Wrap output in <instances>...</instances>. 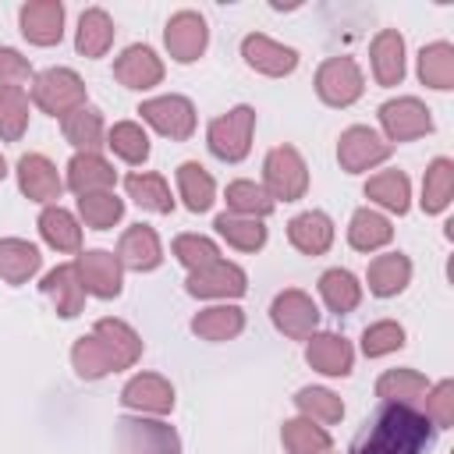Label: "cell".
Wrapping results in <instances>:
<instances>
[{
	"label": "cell",
	"instance_id": "obj_1",
	"mask_svg": "<svg viewBox=\"0 0 454 454\" xmlns=\"http://www.w3.org/2000/svg\"><path fill=\"white\" fill-rule=\"evenodd\" d=\"M433 443V422L401 401H383L365 429L355 436L351 454H422Z\"/></svg>",
	"mask_w": 454,
	"mask_h": 454
},
{
	"label": "cell",
	"instance_id": "obj_2",
	"mask_svg": "<svg viewBox=\"0 0 454 454\" xmlns=\"http://www.w3.org/2000/svg\"><path fill=\"white\" fill-rule=\"evenodd\" d=\"M32 99L43 114L67 117L71 110L85 106V82L71 67H46L32 78Z\"/></svg>",
	"mask_w": 454,
	"mask_h": 454
},
{
	"label": "cell",
	"instance_id": "obj_3",
	"mask_svg": "<svg viewBox=\"0 0 454 454\" xmlns=\"http://www.w3.org/2000/svg\"><path fill=\"white\" fill-rule=\"evenodd\" d=\"M117 450L121 454H181V436L174 426L156 422V419H135L121 415L117 419Z\"/></svg>",
	"mask_w": 454,
	"mask_h": 454
},
{
	"label": "cell",
	"instance_id": "obj_4",
	"mask_svg": "<svg viewBox=\"0 0 454 454\" xmlns=\"http://www.w3.org/2000/svg\"><path fill=\"white\" fill-rule=\"evenodd\" d=\"M252 128H255V110L252 106H234L231 114L216 117L206 131L209 138V153L223 163H238L248 156V145H252Z\"/></svg>",
	"mask_w": 454,
	"mask_h": 454
},
{
	"label": "cell",
	"instance_id": "obj_5",
	"mask_svg": "<svg viewBox=\"0 0 454 454\" xmlns=\"http://www.w3.org/2000/svg\"><path fill=\"white\" fill-rule=\"evenodd\" d=\"M262 177H266V195L277 202H294L305 195L309 188V170H305V160L298 156V149L291 145H277L266 153V163H262Z\"/></svg>",
	"mask_w": 454,
	"mask_h": 454
},
{
	"label": "cell",
	"instance_id": "obj_6",
	"mask_svg": "<svg viewBox=\"0 0 454 454\" xmlns=\"http://www.w3.org/2000/svg\"><path fill=\"white\" fill-rule=\"evenodd\" d=\"M316 92L330 106H351L362 96V71L351 57H330L316 71Z\"/></svg>",
	"mask_w": 454,
	"mask_h": 454
},
{
	"label": "cell",
	"instance_id": "obj_7",
	"mask_svg": "<svg viewBox=\"0 0 454 454\" xmlns=\"http://www.w3.org/2000/svg\"><path fill=\"white\" fill-rule=\"evenodd\" d=\"M142 121H149L160 135L167 138H188L195 131V106L184 99V96H156V99H145L138 106Z\"/></svg>",
	"mask_w": 454,
	"mask_h": 454
},
{
	"label": "cell",
	"instance_id": "obj_8",
	"mask_svg": "<svg viewBox=\"0 0 454 454\" xmlns=\"http://www.w3.org/2000/svg\"><path fill=\"white\" fill-rule=\"evenodd\" d=\"M270 316H273V326L291 337V340H301V337H312L316 323H319V312L312 305V298L305 291H280L270 305Z\"/></svg>",
	"mask_w": 454,
	"mask_h": 454
},
{
	"label": "cell",
	"instance_id": "obj_9",
	"mask_svg": "<svg viewBox=\"0 0 454 454\" xmlns=\"http://www.w3.org/2000/svg\"><path fill=\"white\" fill-rule=\"evenodd\" d=\"M387 156H390V142H383L372 128H362V124L348 128V131L340 135V142H337V160H340V167H344L348 174L369 170V167L383 163Z\"/></svg>",
	"mask_w": 454,
	"mask_h": 454
},
{
	"label": "cell",
	"instance_id": "obj_10",
	"mask_svg": "<svg viewBox=\"0 0 454 454\" xmlns=\"http://www.w3.org/2000/svg\"><path fill=\"white\" fill-rule=\"evenodd\" d=\"M380 124L387 131L390 142H408V138H419L426 131H433V117L429 110L411 99V96H401V99H390L380 106Z\"/></svg>",
	"mask_w": 454,
	"mask_h": 454
},
{
	"label": "cell",
	"instance_id": "obj_11",
	"mask_svg": "<svg viewBox=\"0 0 454 454\" xmlns=\"http://www.w3.org/2000/svg\"><path fill=\"white\" fill-rule=\"evenodd\" d=\"M188 294L195 298H241L245 294V273L234 266V262H223L216 259L213 266H202V270H192L188 280H184Z\"/></svg>",
	"mask_w": 454,
	"mask_h": 454
},
{
	"label": "cell",
	"instance_id": "obj_12",
	"mask_svg": "<svg viewBox=\"0 0 454 454\" xmlns=\"http://www.w3.org/2000/svg\"><path fill=\"white\" fill-rule=\"evenodd\" d=\"M206 39H209V28H206L202 14H195V11H177L167 21V32H163V43H167L170 57L181 60V64L199 60V53L206 50Z\"/></svg>",
	"mask_w": 454,
	"mask_h": 454
},
{
	"label": "cell",
	"instance_id": "obj_13",
	"mask_svg": "<svg viewBox=\"0 0 454 454\" xmlns=\"http://www.w3.org/2000/svg\"><path fill=\"white\" fill-rule=\"evenodd\" d=\"M74 266H78L82 287L89 294H96V298H117L121 294V259L114 252H103V248L82 252Z\"/></svg>",
	"mask_w": 454,
	"mask_h": 454
},
{
	"label": "cell",
	"instance_id": "obj_14",
	"mask_svg": "<svg viewBox=\"0 0 454 454\" xmlns=\"http://www.w3.org/2000/svg\"><path fill=\"white\" fill-rule=\"evenodd\" d=\"M18 188H21L32 202H53V199H60L64 181H60L57 167H53L46 156L28 153V156L18 160Z\"/></svg>",
	"mask_w": 454,
	"mask_h": 454
},
{
	"label": "cell",
	"instance_id": "obj_15",
	"mask_svg": "<svg viewBox=\"0 0 454 454\" xmlns=\"http://www.w3.org/2000/svg\"><path fill=\"white\" fill-rule=\"evenodd\" d=\"M39 287L53 301L57 316H64V319H74L82 312V305H85V287H82V277H78V266L74 262H64L57 270H50Z\"/></svg>",
	"mask_w": 454,
	"mask_h": 454
},
{
	"label": "cell",
	"instance_id": "obj_16",
	"mask_svg": "<svg viewBox=\"0 0 454 454\" xmlns=\"http://www.w3.org/2000/svg\"><path fill=\"white\" fill-rule=\"evenodd\" d=\"M21 32L35 46H53L64 35V7L57 0H32L21 7Z\"/></svg>",
	"mask_w": 454,
	"mask_h": 454
},
{
	"label": "cell",
	"instance_id": "obj_17",
	"mask_svg": "<svg viewBox=\"0 0 454 454\" xmlns=\"http://www.w3.org/2000/svg\"><path fill=\"white\" fill-rule=\"evenodd\" d=\"M92 337L103 344V351H106L114 372L135 365L138 355H142V340H138V333H135L128 323H121V319H99V323L92 326Z\"/></svg>",
	"mask_w": 454,
	"mask_h": 454
},
{
	"label": "cell",
	"instance_id": "obj_18",
	"mask_svg": "<svg viewBox=\"0 0 454 454\" xmlns=\"http://www.w3.org/2000/svg\"><path fill=\"white\" fill-rule=\"evenodd\" d=\"M241 57H245L248 67H255V71H262V74H270V78L291 74L294 64H298V53H294L291 46H280V43H273V39H266V35H245Z\"/></svg>",
	"mask_w": 454,
	"mask_h": 454
},
{
	"label": "cell",
	"instance_id": "obj_19",
	"mask_svg": "<svg viewBox=\"0 0 454 454\" xmlns=\"http://www.w3.org/2000/svg\"><path fill=\"white\" fill-rule=\"evenodd\" d=\"M121 401L128 408H138V411H153V415H167L174 408V387L156 376V372H142L135 380L124 383L121 390Z\"/></svg>",
	"mask_w": 454,
	"mask_h": 454
},
{
	"label": "cell",
	"instance_id": "obj_20",
	"mask_svg": "<svg viewBox=\"0 0 454 454\" xmlns=\"http://www.w3.org/2000/svg\"><path fill=\"white\" fill-rule=\"evenodd\" d=\"M114 74H117V82L128 85V89H153V85H160V78H163V64H160V57H156L149 46H128V50L114 60Z\"/></svg>",
	"mask_w": 454,
	"mask_h": 454
},
{
	"label": "cell",
	"instance_id": "obj_21",
	"mask_svg": "<svg viewBox=\"0 0 454 454\" xmlns=\"http://www.w3.org/2000/svg\"><path fill=\"white\" fill-rule=\"evenodd\" d=\"M117 259H121V266H128V270H156L160 266V259H163V252H160V238H156V231L153 227H145V223H135V227H128L124 234H121V245H117Z\"/></svg>",
	"mask_w": 454,
	"mask_h": 454
},
{
	"label": "cell",
	"instance_id": "obj_22",
	"mask_svg": "<svg viewBox=\"0 0 454 454\" xmlns=\"http://www.w3.org/2000/svg\"><path fill=\"white\" fill-rule=\"evenodd\" d=\"M305 362L312 369H319L323 376H348L351 372V362H355V351L337 333H316L309 340V348H305Z\"/></svg>",
	"mask_w": 454,
	"mask_h": 454
},
{
	"label": "cell",
	"instance_id": "obj_23",
	"mask_svg": "<svg viewBox=\"0 0 454 454\" xmlns=\"http://www.w3.org/2000/svg\"><path fill=\"white\" fill-rule=\"evenodd\" d=\"M287 238H291V245H294L298 252H305V255H323V252L330 248V241H333V223H330L326 213L309 209V213H298V216L287 223Z\"/></svg>",
	"mask_w": 454,
	"mask_h": 454
},
{
	"label": "cell",
	"instance_id": "obj_24",
	"mask_svg": "<svg viewBox=\"0 0 454 454\" xmlns=\"http://www.w3.org/2000/svg\"><path fill=\"white\" fill-rule=\"evenodd\" d=\"M114 177H117L114 167H110L99 153H78V156H71V163H67V188L78 192V195L110 192Z\"/></svg>",
	"mask_w": 454,
	"mask_h": 454
},
{
	"label": "cell",
	"instance_id": "obj_25",
	"mask_svg": "<svg viewBox=\"0 0 454 454\" xmlns=\"http://www.w3.org/2000/svg\"><path fill=\"white\" fill-rule=\"evenodd\" d=\"M372 74L380 85H397L404 78V39L394 28H383L372 39Z\"/></svg>",
	"mask_w": 454,
	"mask_h": 454
},
{
	"label": "cell",
	"instance_id": "obj_26",
	"mask_svg": "<svg viewBox=\"0 0 454 454\" xmlns=\"http://www.w3.org/2000/svg\"><path fill=\"white\" fill-rule=\"evenodd\" d=\"M39 262H43V255L32 241H21V238H4L0 241V280L25 284L39 270Z\"/></svg>",
	"mask_w": 454,
	"mask_h": 454
},
{
	"label": "cell",
	"instance_id": "obj_27",
	"mask_svg": "<svg viewBox=\"0 0 454 454\" xmlns=\"http://www.w3.org/2000/svg\"><path fill=\"white\" fill-rule=\"evenodd\" d=\"M408 277H411V262H408V255H401V252L376 255V259L369 262V291L380 294V298H390V294L404 291Z\"/></svg>",
	"mask_w": 454,
	"mask_h": 454
},
{
	"label": "cell",
	"instance_id": "obj_28",
	"mask_svg": "<svg viewBox=\"0 0 454 454\" xmlns=\"http://www.w3.org/2000/svg\"><path fill=\"white\" fill-rule=\"evenodd\" d=\"M60 128H64V138H67L74 149H82V153H96L99 145H106V142H103V117H99V110H92V106L71 110L67 117H60Z\"/></svg>",
	"mask_w": 454,
	"mask_h": 454
},
{
	"label": "cell",
	"instance_id": "obj_29",
	"mask_svg": "<svg viewBox=\"0 0 454 454\" xmlns=\"http://www.w3.org/2000/svg\"><path fill=\"white\" fill-rule=\"evenodd\" d=\"M241 326H245V312L234 305H213L192 319V333H199L202 340H231L241 333Z\"/></svg>",
	"mask_w": 454,
	"mask_h": 454
},
{
	"label": "cell",
	"instance_id": "obj_30",
	"mask_svg": "<svg viewBox=\"0 0 454 454\" xmlns=\"http://www.w3.org/2000/svg\"><path fill=\"white\" fill-rule=\"evenodd\" d=\"M114 43V21L106 11L99 7H89L78 21V35H74V46L82 57H103Z\"/></svg>",
	"mask_w": 454,
	"mask_h": 454
},
{
	"label": "cell",
	"instance_id": "obj_31",
	"mask_svg": "<svg viewBox=\"0 0 454 454\" xmlns=\"http://www.w3.org/2000/svg\"><path fill=\"white\" fill-rule=\"evenodd\" d=\"M39 234H43V241H46L50 248H57V252H78V248H82V227H78L74 216H71L67 209H60V206L43 209V216H39Z\"/></svg>",
	"mask_w": 454,
	"mask_h": 454
},
{
	"label": "cell",
	"instance_id": "obj_32",
	"mask_svg": "<svg viewBox=\"0 0 454 454\" xmlns=\"http://www.w3.org/2000/svg\"><path fill=\"white\" fill-rule=\"evenodd\" d=\"M390 238H394V227H390V220L380 216L376 209H358V213L351 216V223H348V241H351V248H358V252H376V248H383Z\"/></svg>",
	"mask_w": 454,
	"mask_h": 454
},
{
	"label": "cell",
	"instance_id": "obj_33",
	"mask_svg": "<svg viewBox=\"0 0 454 454\" xmlns=\"http://www.w3.org/2000/svg\"><path fill=\"white\" fill-rule=\"evenodd\" d=\"M419 78L429 89H454V46L429 43L419 53Z\"/></svg>",
	"mask_w": 454,
	"mask_h": 454
},
{
	"label": "cell",
	"instance_id": "obj_34",
	"mask_svg": "<svg viewBox=\"0 0 454 454\" xmlns=\"http://www.w3.org/2000/svg\"><path fill=\"white\" fill-rule=\"evenodd\" d=\"M177 188H181V199H184V206L192 209V213H206L209 206H213V195H216V184H213V177L206 174V167H199V163H181L177 167Z\"/></svg>",
	"mask_w": 454,
	"mask_h": 454
},
{
	"label": "cell",
	"instance_id": "obj_35",
	"mask_svg": "<svg viewBox=\"0 0 454 454\" xmlns=\"http://www.w3.org/2000/svg\"><path fill=\"white\" fill-rule=\"evenodd\" d=\"M319 294H323L326 309L337 312V316L351 312V309L362 301V287H358V280H355L348 270H326V273L319 277Z\"/></svg>",
	"mask_w": 454,
	"mask_h": 454
},
{
	"label": "cell",
	"instance_id": "obj_36",
	"mask_svg": "<svg viewBox=\"0 0 454 454\" xmlns=\"http://www.w3.org/2000/svg\"><path fill=\"white\" fill-rule=\"evenodd\" d=\"M450 195H454V163L447 156H440L426 170V181H422V209L426 213H443L447 202H450Z\"/></svg>",
	"mask_w": 454,
	"mask_h": 454
},
{
	"label": "cell",
	"instance_id": "obj_37",
	"mask_svg": "<svg viewBox=\"0 0 454 454\" xmlns=\"http://www.w3.org/2000/svg\"><path fill=\"white\" fill-rule=\"evenodd\" d=\"M426 376L415 369H390L376 380V394L383 401H401V404H415L426 397Z\"/></svg>",
	"mask_w": 454,
	"mask_h": 454
},
{
	"label": "cell",
	"instance_id": "obj_38",
	"mask_svg": "<svg viewBox=\"0 0 454 454\" xmlns=\"http://www.w3.org/2000/svg\"><path fill=\"white\" fill-rule=\"evenodd\" d=\"M280 440L287 454H326L330 450V433L312 426V419H287L280 429Z\"/></svg>",
	"mask_w": 454,
	"mask_h": 454
},
{
	"label": "cell",
	"instance_id": "obj_39",
	"mask_svg": "<svg viewBox=\"0 0 454 454\" xmlns=\"http://www.w3.org/2000/svg\"><path fill=\"white\" fill-rule=\"evenodd\" d=\"M124 188H128V195L142 209H153V213H170L174 209L170 188H167V181L160 174H128L124 177Z\"/></svg>",
	"mask_w": 454,
	"mask_h": 454
},
{
	"label": "cell",
	"instance_id": "obj_40",
	"mask_svg": "<svg viewBox=\"0 0 454 454\" xmlns=\"http://www.w3.org/2000/svg\"><path fill=\"white\" fill-rule=\"evenodd\" d=\"M365 195L380 206H387L390 213H408V177L401 170H383L376 177H369L365 184Z\"/></svg>",
	"mask_w": 454,
	"mask_h": 454
},
{
	"label": "cell",
	"instance_id": "obj_41",
	"mask_svg": "<svg viewBox=\"0 0 454 454\" xmlns=\"http://www.w3.org/2000/svg\"><path fill=\"white\" fill-rule=\"evenodd\" d=\"M213 227H216V231H220L234 248H241V252H255V248H262V245H266V227H262L259 220H252V216L220 213Z\"/></svg>",
	"mask_w": 454,
	"mask_h": 454
},
{
	"label": "cell",
	"instance_id": "obj_42",
	"mask_svg": "<svg viewBox=\"0 0 454 454\" xmlns=\"http://www.w3.org/2000/svg\"><path fill=\"white\" fill-rule=\"evenodd\" d=\"M25 128H28V99L18 85H4L0 89V138L18 142Z\"/></svg>",
	"mask_w": 454,
	"mask_h": 454
},
{
	"label": "cell",
	"instance_id": "obj_43",
	"mask_svg": "<svg viewBox=\"0 0 454 454\" xmlns=\"http://www.w3.org/2000/svg\"><path fill=\"white\" fill-rule=\"evenodd\" d=\"M78 209H82V220H85L92 231H106V227H114V223L124 216V202H121L114 192H89V195H78Z\"/></svg>",
	"mask_w": 454,
	"mask_h": 454
},
{
	"label": "cell",
	"instance_id": "obj_44",
	"mask_svg": "<svg viewBox=\"0 0 454 454\" xmlns=\"http://www.w3.org/2000/svg\"><path fill=\"white\" fill-rule=\"evenodd\" d=\"M227 206L234 209V216H266L273 209V199L266 195V188H259L255 181H231L227 184Z\"/></svg>",
	"mask_w": 454,
	"mask_h": 454
},
{
	"label": "cell",
	"instance_id": "obj_45",
	"mask_svg": "<svg viewBox=\"0 0 454 454\" xmlns=\"http://www.w3.org/2000/svg\"><path fill=\"white\" fill-rule=\"evenodd\" d=\"M294 404L305 411V419H316V422H340V415H344V404H340V397L333 394V390H326V387H305V390H298L294 394Z\"/></svg>",
	"mask_w": 454,
	"mask_h": 454
},
{
	"label": "cell",
	"instance_id": "obj_46",
	"mask_svg": "<svg viewBox=\"0 0 454 454\" xmlns=\"http://www.w3.org/2000/svg\"><path fill=\"white\" fill-rule=\"evenodd\" d=\"M106 145H110L121 160H128V163H142V160L149 156V138H145V131H142L135 121L114 124L110 135H106Z\"/></svg>",
	"mask_w": 454,
	"mask_h": 454
},
{
	"label": "cell",
	"instance_id": "obj_47",
	"mask_svg": "<svg viewBox=\"0 0 454 454\" xmlns=\"http://www.w3.org/2000/svg\"><path fill=\"white\" fill-rule=\"evenodd\" d=\"M71 362H74V372H78L82 380H99V376L114 372V365H110L103 344H99L92 333L74 340V348H71Z\"/></svg>",
	"mask_w": 454,
	"mask_h": 454
},
{
	"label": "cell",
	"instance_id": "obj_48",
	"mask_svg": "<svg viewBox=\"0 0 454 454\" xmlns=\"http://www.w3.org/2000/svg\"><path fill=\"white\" fill-rule=\"evenodd\" d=\"M174 255L188 270H202V266H213L220 259L216 245L209 238H202V234H181V238H174Z\"/></svg>",
	"mask_w": 454,
	"mask_h": 454
},
{
	"label": "cell",
	"instance_id": "obj_49",
	"mask_svg": "<svg viewBox=\"0 0 454 454\" xmlns=\"http://www.w3.org/2000/svg\"><path fill=\"white\" fill-rule=\"evenodd\" d=\"M401 344H404V330H401V323H390V319L372 323V326H365V333H362V351H365L369 358L390 355V351H397Z\"/></svg>",
	"mask_w": 454,
	"mask_h": 454
},
{
	"label": "cell",
	"instance_id": "obj_50",
	"mask_svg": "<svg viewBox=\"0 0 454 454\" xmlns=\"http://www.w3.org/2000/svg\"><path fill=\"white\" fill-rule=\"evenodd\" d=\"M426 419L436 422L440 429L454 426V383L450 380H443V383H436L429 390V397H426Z\"/></svg>",
	"mask_w": 454,
	"mask_h": 454
},
{
	"label": "cell",
	"instance_id": "obj_51",
	"mask_svg": "<svg viewBox=\"0 0 454 454\" xmlns=\"http://www.w3.org/2000/svg\"><path fill=\"white\" fill-rule=\"evenodd\" d=\"M28 78H32L28 60H25L18 50L0 46V89H4V85H18V82H28Z\"/></svg>",
	"mask_w": 454,
	"mask_h": 454
},
{
	"label": "cell",
	"instance_id": "obj_52",
	"mask_svg": "<svg viewBox=\"0 0 454 454\" xmlns=\"http://www.w3.org/2000/svg\"><path fill=\"white\" fill-rule=\"evenodd\" d=\"M4 174H7V163H4V156H0V181H4Z\"/></svg>",
	"mask_w": 454,
	"mask_h": 454
}]
</instances>
